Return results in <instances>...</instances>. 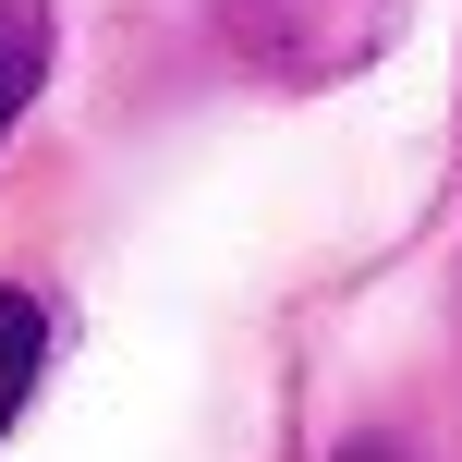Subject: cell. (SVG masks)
I'll list each match as a JSON object with an SVG mask.
<instances>
[{
  "instance_id": "cell-1",
  "label": "cell",
  "mask_w": 462,
  "mask_h": 462,
  "mask_svg": "<svg viewBox=\"0 0 462 462\" xmlns=\"http://www.w3.org/2000/svg\"><path fill=\"white\" fill-rule=\"evenodd\" d=\"M414 0H208L219 49L280 97H317V86H353L377 49L402 37Z\"/></svg>"
},
{
  "instance_id": "cell-2",
  "label": "cell",
  "mask_w": 462,
  "mask_h": 462,
  "mask_svg": "<svg viewBox=\"0 0 462 462\" xmlns=\"http://www.w3.org/2000/svg\"><path fill=\"white\" fill-rule=\"evenodd\" d=\"M37 86H49V0H0V134L24 122Z\"/></svg>"
},
{
  "instance_id": "cell-3",
  "label": "cell",
  "mask_w": 462,
  "mask_h": 462,
  "mask_svg": "<svg viewBox=\"0 0 462 462\" xmlns=\"http://www.w3.org/2000/svg\"><path fill=\"white\" fill-rule=\"evenodd\" d=\"M37 365H49V317H37V292H0V439H13V414L37 402Z\"/></svg>"
},
{
  "instance_id": "cell-4",
  "label": "cell",
  "mask_w": 462,
  "mask_h": 462,
  "mask_svg": "<svg viewBox=\"0 0 462 462\" xmlns=\"http://www.w3.org/2000/svg\"><path fill=\"white\" fill-rule=\"evenodd\" d=\"M328 462H414V450H390V439H341Z\"/></svg>"
}]
</instances>
